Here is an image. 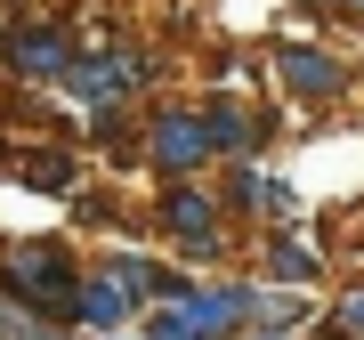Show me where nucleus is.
<instances>
[{
    "label": "nucleus",
    "mask_w": 364,
    "mask_h": 340,
    "mask_svg": "<svg viewBox=\"0 0 364 340\" xmlns=\"http://www.w3.org/2000/svg\"><path fill=\"white\" fill-rule=\"evenodd\" d=\"M170 227H178L195 251H210V243H219V235H210V227H219V219H210V203H203V195H186V186L170 195Z\"/></svg>",
    "instance_id": "nucleus-5"
},
{
    "label": "nucleus",
    "mask_w": 364,
    "mask_h": 340,
    "mask_svg": "<svg viewBox=\"0 0 364 340\" xmlns=\"http://www.w3.org/2000/svg\"><path fill=\"white\" fill-rule=\"evenodd\" d=\"M348 9H364V0H348Z\"/></svg>",
    "instance_id": "nucleus-11"
},
{
    "label": "nucleus",
    "mask_w": 364,
    "mask_h": 340,
    "mask_svg": "<svg viewBox=\"0 0 364 340\" xmlns=\"http://www.w3.org/2000/svg\"><path fill=\"white\" fill-rule=\"evenodd\" d=\"M16 292H33L41 308H65L73 300V275H65L57 251H25V260H16Z\"/></svg>",
    "instance_id": "nucleus-2"
},
{
    "label": "nucleus",
    "mask_w": 364,
    "mask_h": 340,
    "mask_svg": "<svg viewBox=\"0 0 364 340\" xmlns=\"http://www.w3.org/2000/svg\"><path fill=\"white\" fill-rule=\"evenodd\" d=\"M16 65H25V73H57V65H65V33H16Z\"/></svg>",
    "instance_id": "nucleus-6"
},
{
    "label": "nucleus",
    "mask_w": 364,
    "mask_h": 340,
    "mask_svg": "<svg viewBox=\"0 0 364 340\" xmlns=\"http://www.w3.org/2000/svg\"><path fill=\"white\" fill-rule=\"evenodd\" d=\"M203 130L219 138V146H243V114H235V105H210V122H203Z\"/></svg>",
    "instance_id": "nucleus-7"
},
{
    "label": "nucleus",
    "mask_w": 364,
    "mask_h": 340,
    "mask_svg": "<svg viewBox=\"0 0 364 340\" xmlns=\"http://www.w3.org/2000/svg\"><path fill=\"white\" fill-rule=\"evenodd\" d=\"M130 292H138V284H130L122 267H114V275H97V284L81 292V316H90V324H122V316H130Z\"/></svg>",
    "instance_id": "nucleus-3"
},
{
    "label": "nucleus",
    "mask_w": 364,
    "mask_h": 340,
    "mask_svg": "<svg viewBox=\"0 0 364 340\" xmlns=\"http://www.w3.org/2000/svg\"><path fill=\"white\" fill-rule=\"evenodd\" d=\"M154 340H203V332L186 324V308H170V316H154Z\"/></svg>",
    "instance_id": "nucleus-9"
},
{
    "label": "nucleus",
    "mask_w": 364,
    "mask_h": 340,
    "mask_svg": "<svg viewBox=\"0 0 364 340\" xmlns=\"http://www.w3.org/2000/svg\"><path fill=\"white\" fill-rule=\"evenodd\" d=\"M203 146H210V130H203L195 114H178V105L154 122V162H162V170H195V162H203Z\"/></svg>",
    "instance_id": "nucleus-1"
},
{
    "label": "nucleus",
    "mask_w": 364,
    "mask_h": 340,
    "mask_svg": "<svg viewBox=\"0 0 364 340\" xmlns=\"http://www.w3.org/2000/svg\"><path fill=\"white\" fill-rule=\"evenodd\" d=\"M275 275H316V251H299V243H275Z\"/></svg>",
    "instance_id": "nucleus-8"
},
{
    "label": "nucleus",
    "mask_w": 364,
    "mask_h": 340,
    "mask_svg": "<svg viewBox=\"0 0 364 340\" xmlns=\"http://www.w3.org/2000/svg\"><path fill=\"white\" fill-rule=\"evenodd\" d=\"M348 324H356V332H364V292H356V300H348Z\"/></svg>",
    "instance_id": "nucleus-10"
},
{
    "label": "nucleus",
    "mask_w": 364,
    "mask_h": 340,
    "mask_svg": "<svg viewBox=\"0 0 364 340\" xmlns=\"http://www.w3.org/2000/svg\"><path fill=\"white\" fill-rule=\"evenodd\" d=\"M284 81L324 97V90H340V65H332V57H316V49H284Z\"/></svg>",
    "instance_id": "nucleus-4"
}]
</instances>
